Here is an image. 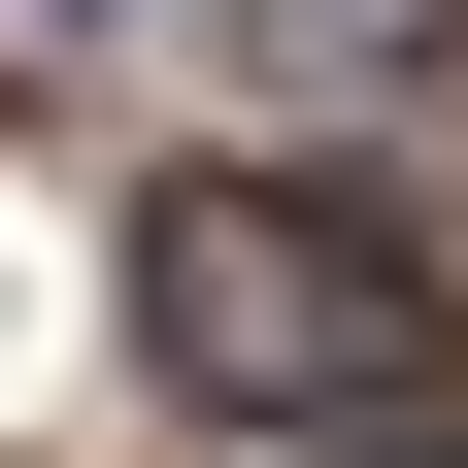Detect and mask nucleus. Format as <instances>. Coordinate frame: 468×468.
I'll list each match as a JSON object with an SVG mask.
<instances>
[{
	"instance_id": "1",
	"label": "nucleus",
	"mask_w": 468,
	"mask_h": 468,
	"mask_svg": "<svg viewBox=\"0 0 468 468\" xmlns=\"http://www.w3.org/2000/svg\"><path fill=\"white\" fill-rule=\"evenodd\" d=\"M134 368L167 401H268V435H401L435 268H401L368 201H302V167H167L134 201Z\"/></svg>"
},
{
	"instance_id": "3",
	"label": "nucleus",
	"mask_w": 468,
	"mask_h": 468,
	"mask_svg": "<svg viewBox=\"0 0 468 468\" xmlns=\"http://www.w3.org/2000/svg\"><path fill=\"white\" fill-rule=\"evenodd\" d=\"M34 34H101V0H34Z\"/></svg>"
},
{
	"instance_id": "2",
	"label": "nucleus",
	"mask_w": 468,
	"mask_h": 468,
	"mask_svg": "<svg viewBox=\"0 0 468 468\" xmlns=\"http://www.w3.org/2000/svg\"><path fill=\"white\" fill-rule=\"evenodd\" d=\"M302 468H468V435H302Z\"/></svg>"
}]
</instances>
